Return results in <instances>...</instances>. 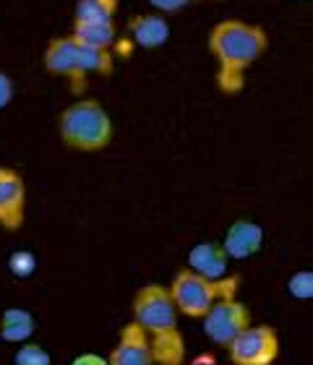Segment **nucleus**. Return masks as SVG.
Instances as JSON below:
<instances>
[{
  "label": "nucleus",
  "mask_w": 313,
  "mask_h": 365,
  "mask_svg": "<svg viewBox=\"0 0 313 365\" xmlns=\"http://www.w3.org/2000/svg\"><path fill=\"white\" fill-rule=\"evenodd\" d=\"M209 53L217 63L214 84L225 97H237L245 89V73L269 50L264 26L240 19H222L209 31Z\"/></svg>",
  "instance_id": "f257e3e1"
},
{
  "label": "nucleus",
  "mask_w": 313,
  "mask_h": 365,
  "mask_svg": "<svg viewBox=\"0 0 313 365\" xmlns=\"http://www.w3.org/2000/svg\"><path fill=\"white\" fill-rule=\"evenodd\" d=\"M130 321L144 329L154 365H183L188 358L185 336L178 324L175 303L168 292V284L146 282L133 292L130 300Z\"/></svg>",
  "instance_id": "f03ea898"
},
{
  "label": "nucleus",
  "mask_w": 313,
  "mask_h": 365,
  "mask_svg": "<svg viewBox=\"0 0 313 365\" xmlns=\"http://www.w3.org/2000/svg\"><path fill=\"white\" fill-rule=\"evenodd\" d=\"M42 66L50 76L66 78L73 97H81L89 86V73L107 78L115 71V55L110 50H94L73 37H55L47 42Z\"/></svg>",
  "instance_id": "7ed1b4c3"
},
{
  "label": "nucleus",
  "mask_w": 313,
  "mask_h": 365,
  "mask_svg": "<svg viewBox=\"0 0 313 365\" xmlns=\"http://www.w3.org/2000/svg\"><path fill=\"white\" fill-rule=\"evenodd\" d=\"M58 136L73 152H102L113 144L115 125L100 99L81 97L58 115Z\"/></svg>",
  "instance_id": "20e7f679"
},
{
  "label": "nucleus",
  "mask_w": 313,
  "mask_h": 365,
  "mask_svg": "<svg viewBox=\"0 0 313 365\" xmlns=\"http://www.w3.org/2000/svg\"><path fill=\"white\" fill-rule=\"evenodd\" d=\"M240 284H243V274H225L222 279H207V277L183 267L173 274L168 292L173 297V303H175L178 316L201 319L217 300L237 297Z\"/></svg>",
  "instance_id": "39448f33"
},
{
  "label": "nucleus",
  "mask_w": 313,
  "mask_h": 365,
  "mask_svg": "<svg viewBox=\"0 0 313 365\" xmlns=\"http://www.w3.org/2000/svg\"><path fill=\"white\" fill-rule=\"evenodd\" d=\"M232 365H274L279 358V331L272 324H251L225 347Z\"/></svg>",
  "instance_id": "423d86ee"
},
{
  "label": "nucleus",
  "mask_w": 313,
  "mask_h": 365,
  "mask_svg": "<svg viewBox=\"0 0 313 365\" xmlns=\"http://www.w3.org/2000/svg\"><path fill=\"white\" fill-rule=\"evenodd\" d=\"M253 324V313L248 303L240 297H227V300H217L204 316H201V329L212 344L217 347H227L243 329Z\"/></svg>",
  "instance_id": "0eeeda50"
},
{
  "label": "nucleus",
  "mask_w": 313,
  "mask_h": 365,
  "mask_svg": "<svg viewBox=\"0 0 313 365\" xmlns=\"http://www.w3.org/2000/svg\"><path fill=\"white\" fill-rule=\"evenodd\" d=\"M26 222V180L19 170L0 165V227L19 232Z\"/></svg>",
  "instance_id": "6e6552de"
},
{
  "label": "nucleus",
  "mask_w": 313,
  "mask_h": 365,
  "mask_svg": "<svg viewBox=\"0 0 313 365\" xmlns=\"http://www.w3.org/2000/svg\"><path fill=\"white\" fill-rule=\"evenodd\" d=\"M107 365H154L152 347L144 329L136 321H128L118 334V342L107 355Z\"/></svg>",
  "instance_id": "1a4fd4ad"
},
{
  "label": "nucleus",
  "mask_w": 313,
  "mask_h": 365,
  "mask_svg": "<svg viewBox=\"0 0 313 365\" xmlns=\"http://www.w3.org/2000/svg\"><path fill=\"white\" fill-rule=\"evenodd\" d=\"M230 261L251 259L264 248V227L253 220H235L220 240Z\"/></svg>",
  "instance_id": "9d476101"
},
{
  "label": "nucleus",
  "mask_w": 313,
  "mask_h": 365,
  "mask_svg": "<svg viewBox=\"0 0 313 365\" xmlns=\"http://www.w3.org/2000/svg\"><path fill=\"white\" fill-rule=\"evenodd\" d=\"M130 42L144 50H157L170 39V24L162 14H136L125 21Z\"/></svg>",
  "instance_id": "9b49d317"
},
{
  "label": "nucleus",
  "mask_w": 313,
  "mask_h": 365,
  "mask_svg": "<svg viewBox=\"0 0 313 365\" xmlns=\"http://www.w3.org/2000/svg\"><path fill=\"white\" fill-rule=\"evenodd\" d=\"M185 267L201 277H207V279H222L225 274H230V259L220 240H204L188 251Z\"/></svg>",
  "instance_id": "f8f14e48"
},
{
  "label": "nucleus",
  "mask_w": 313,
  "mask_h": 365,
  "mask_svg": "<svg viewBox=\"0 0 313 365\" xmlns=\"http://www.w3.org/2000/svg\"><path fill=\"white\" fill-rule=\"evenodd\" d=\"M37 331V316L29 308L11 305L0 316V339L8 344H24L31 342V336Z\"/></svg>",
  "instance_id": "ddd939ff"
},
{
  "label": "nucleus",
  "mask_w": 313,
  "mask_h": 365,
  "mask_svg": "<svg viewBox=\"0 0 313 365\" xmlns=\"http://www.w3.org/2000/svg\"><path fill=\"white\" fill-rule=\"evenodd\" d=\"M68 37H73L86 47H94V50L113 53L115 42H118V26H115V21H73Z\"/></svg>",
  "instance_id": "4468645a"
},
{
  "label": "nucleus",
  "mask_w": 313,
  "mask_h": 365,
  "mask_svg": "<svg viewBox=\"0 0 313 365\" xmlns=\"http://www.w3.org/2000/svg\"><path fill=\"white\" fill-rule=\"evenodd\" d=\"M120 0H76L73 21H115Z\"/></svg>",
  "instance_id": "2eb2a0df"
},
{
  "label": "nucleus",
  "mask_w": 313,
  "mask_h": 365,
  "mask_svg": "<svg viewBox=\"0 0 313 365\" xmlns=\"http://www.w3.org/2000/svg\"><path fill=\"white\" fill-rule=\"evenodd\" d=\"M14 365H53V355L39 342H24L14 352Z\"/></svg>",
  "instance_id": "dca6fc26"
},
{
  "label": "nucleus",
  "mask_w": 313,
  "mask_h": 365,
  "mask_svg": "<svg viewBox=\"0 0 313 365\" xmlns=\"http://www.w3.org/2000/svg\"><path fill=\"white\" fill-rule=\"evenodd\" d=\"M37 267L39 261L31 251H24L21 248V251H14L8 256V272L14 274L16 279H29V277H34Z\"/></svg>",
  "instance_id": "f3484780"
},
{
  "label": "nucleus",
  "mask_w": 313,
  "mask_h": 365,
  "mask_svg": "<svg viewBox=\"0 0 313 365\" xmlns=\"http://www.w3.org/2000/svg\"><path fill=\"white\" fill-rule=\"evenodd\" d=\"M287 292H290V297H295V300H311L313 297V272L311 269H298V272L290 274V279H287Z\"/></svg>",
  "instance_id": "a211bd4d"
},
{
  "label": "nucleus",
  "mask_w": 313,
  "mask_h": 365,
  "mask_svg": "<svg viewBox=\"0 0 313 365\" xmlns=\"http://www.w3.org/2000/svg\"><path fill=\"white\" fill-rule=\"evenodd\" d=\"M149 6L157 11V14H180L185 8L191 6H199V3H209V0H146Z\"/></svg>",
  "instance_id": "6ab92c4d"
},
{
  "label": "nucleus",
  "mask_w": 313,
  "mask_h": 365,
  "mask_svg": "<svg viewBox=\"0 0 313 365\" xmlns=\"http://www.w3.org/2000/svg\"><path fill=\"white\" fill-rule=\"evenodd\" d=\"M16 99V84L14 78L8 76L6 71H0V110H6Z\"/></svg>",
  "instance_id": "aec40b11"
},
{
  "label": "nucleus",
  "mask_w": 313,
  "mask_h": 365,
  "mask_svg": "<svg viewBox=\"0 0 313 365\" xmlns=\"http://www.w3.org/2000/svg\"><path fill=\"white\" fill-rule=\"evenodd\" d=\"M68 365H107V358L105 355H97V352H81Z\"/></svg>",
  "instance_id": "412c9836"
},
{
  "label": "nucleus",
  "mask_w": 313,
  "mask_h": 365,
  "mask_svg": "<svg viewBox=\"0 0 313 365\" xmlns=\"http://www.w3.org/2000/svg\"><path fill=\"white\" fill-rule=\"evenodd\" d=\"M183 365H220V360H217L214 352H201V355H196V358L185 360Z\"/></svg>",
  "instance_id": "4be33fe9"
},
{
  "label": "nucleus",
  "mask_w": 313,
  "mask_h": 365,
  "mask_svg": "<svg viewBox=\"0 0 313 365\" xmlns=\"http://www.w3.org/2000/svg\"><path fill=\"white\" fill-rule=\"evenodd\" d=\"M295 3H303V0H295Z\"/></svg>",
  "instance_id": "5701e85b"
}]
</instances>
